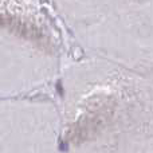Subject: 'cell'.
Returning a JSON list of instances; mask_svg holds the SVG:
<instances>
[{"label": "cell", "mask_w": 153, "mask_h": 153, "mask_svg": "<svg viewBox=\"0 0 153 153\" xmlns=\"http://www.w3.org/2000/svg\"><path fill=\"white\" fill-rule=\"evenodd\" d=\"M57 89H58V92L61 93V94H62V93H63V90H62V86H61V82H59V83H58V85H57Z\"/></svg>", "instance_id": "cell-1"}]
</instances>
